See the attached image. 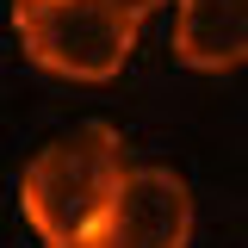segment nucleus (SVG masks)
<instances>
[{"label":"nucleus","mask_w":248,"mask_h":248,"mask_svg":"<svg viewBox=\"0 0 248 248\" xmlns=\"http://www.w3.org/2000/svg\"><path fill=\"white\" fill-rule=\"evenodd\" d=\"M124 137L106 118H87L75 130L50 137L19 174V211L50 242H93L112 211V192L124 180Z\"/></svg>","instance_id":"nucleus-1"},{"label":"nucleus","mask_w":248,"mask_h":248,"mask_svg":"<svg viewBox=\"0 0 248 248\" xmlns=\"http://www.w3.org/2000/svg\"><path fill=\"white\" fill-rule=\"evenodd\" d=\"M13 37L56 81H112L137 56V19L99 0H13Z\"/></svg>","instance_id":"nucleus-2"},{"label":"nucleus","mask_w":248,"mask_h":248,"mask_svg":"<svg viewBox=\"0 0 248 248\" xmlns=\"http://www.w3.org/2000/svg\"><path fill=\"white\" fill-rule=\"evenodd\" d=\"M93 242L106 248H192V186L174 168H124Z\"/></svg>","instance_id":"nucleus-3"},{"label":"nucleus","mask_w":248,"mask_h":248,"mask_svg":"<svg viewBox=\"0 0 248 248\" xmlns=\"http://www.w3.org/2000/svg\"><path fill=\"white\" fill-rule=\"evenodd\" d=\"M174 56L192 75H230L248 62V0H180Z\"/></svg>","instance_id":"nucleus-4"},{"label":"nucleus","mask_w":248,"mask_h":248,"mask_svg":"<svg viewBox=\"0 0 248 248\" xmlns=\"http://www.w3.org/2000/svg\"><path fill=\"white\" fill-rule=\"evenodd\" d=\"M99 6H112V13H124V19H137V25H143L161 0H99Z\"/></svg>","instance_id":"nucleus-5"},{"label":"nucleus","mask_w":248,"mask_h":248,"mask_svg":"<svg viewBox=\"0 0 248 248\" xmlns=\"http://www.w3.org/2000/svg\"><path fill=\"white\" fill-rule=\"evenodd\" d=\"M50 248H106V242H50Z\"/></svg>","instance_id":"nucleus-6"}]
</instances>
